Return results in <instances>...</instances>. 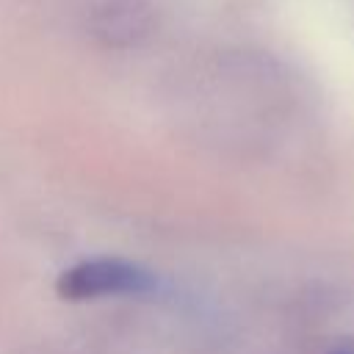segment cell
<instances>
[{"label": "cell", "mask_w": 354, "mask_h": 354, "mask_svg": "<svg viewBox=\"0 0 354 354\" xmlns=\"http://www.w3.org/2000/svg\"><path fill=\"white\" fill-rule=\"evenodd\" d=\"M58 296L69 301L100 299V296H127V293H147L155 288L152 271L141 263L124 257H88L69 266L58 282Z\"/></svg>", "instance_id": "6da1fadb"}, {"label": "cell", "mask_w": 354, "mask_h": 354, "mask_svg": "<svg viewBox=\"0 0 354 354\" xmlns=\"http://www.w3.org/2000/svg\"><path fill=\"white\" fill-rule=\"evenodd\" d=\"M152 28V8L141 0H105L91 14V30L105 44L124 47L144 39Z\"/></svg>", "instance_id": "7a4b0ae2"}, {"label": "cell", "mask_w": 354, "mask_h": 354, "mask_svg": "<svg viewBox=\"0 0 354 354\" xmlns=\"http://www.w3.org/2000/svg\"><path fill=\"white\" fill-rule=\"evenodd\" d=\"M326 354H354V343H343V346H337V348H332Z\"/></svg>", "instance_id": "3957f363"}]
</instances>
